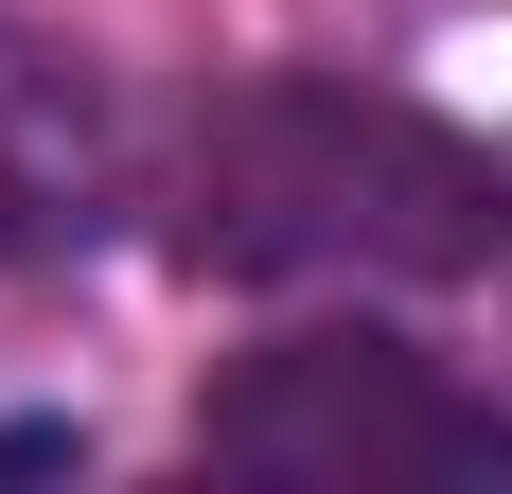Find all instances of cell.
I'll list each match as a JSON object with an SVG mask.
<instances>
[{"mask_svg":"<svg viewBox=\"0 0 512 494\" xmlns=\"http://www.w3.org/2000/svg\"><path fill=\"white\" fill-rule=\"evenodd\" d=\"M177 247L212 283H477L512 265V159L354 71H248L195 124Z\"/></svg>","mask_w":512,"mask_h":494,"instance_id":"1","label":"cell"},{"mask_svg":"<svg viewBox=\"0 0 512 494\" xmlns=\"http://www.w3.org/2000/svg\"><path fill=\"white\" fill-rule=\"evenodd\" d=\"M195 459H230V477H512V424L442 371V353L407 336H265L230 389L195 406Z\"/></svg>","mask_w":512,"mask_h":494,"instance_id":"2","label":"cell"},{"mask_svg":"<svg viewBox=\"0 0 512 494\" xmlns=\"http://www.w3.org/2000/svg\"><path fill=\"white\" fill-rule=\"evenodd\" d=\"M106 212H124V106L71 36L0 18V283H53L89 265Z\"/></svg>","mask_w":512,"mask_h":494,"instance_id":"3","label":"cell"}]
</instances>
